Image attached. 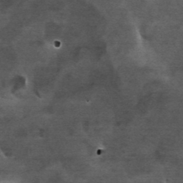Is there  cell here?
<instances>
[]
</instances>
